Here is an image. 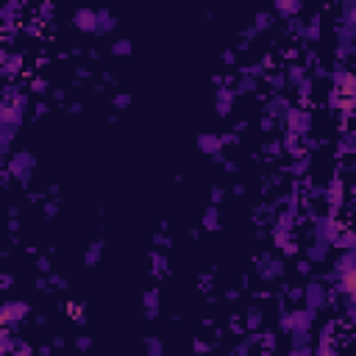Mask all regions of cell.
<instances>
[{
  "label": "cell",
  "mask_w": 356,
  "mask_h": 356,
  "mask_svg": "<svg viewBox=\"0 0 356 356\" xmlns=\"http://www.w3.org/2000/svg\"><path fill=\"white\" fill-rule=\"evenodd\" d=\"M31 170H34V156L31 153H14L9 162V173L20 181H28L31 178Z\"/></svg>",
  "instance_id": "6da1fadb"
},
{
  "label": "cell",
  "mask_w": 356,
  "mask_h": 356,
  "mask_svg": "<svg viewBox=\"0 0 356 356\" xmlns=\"http://www.w3.org/2000/svg\"><path fill=\"white\" fill-rule=\"evenodd\" d=\"M28 314V304L22 301H9V304L0 306V323H17Z\"/></svg>",
  "instance_id": "7a4b0ae2"
},
{
  "label": "cell",
  "mask_w": 356,
  "mask_h": 356,
  "mask_svg": "<svg viewBox=\"0 0 356 356\" xmlns=\"http://www.w3.org/2000/svg\"><path fill=\"white\" fill-rule=\"evenodd\" d=\"M287 123H289V134H306L312 117L309 111H301V109H287Z\"/></svg>",
  "instance_id": "3957f363"
},
{
  "label": "cell",
  "mask_w": 356,
  "mask_h": 356,
  "mask_svg": "<svg viewBox=\"0 0 356 356\" xmlns=\"http://www.w3.org/2000/svg\"><path fill=\"white\" fill-rule=\"evenodd\" d=\"M75 28L78 31H95V25H98V11H89V9H78L73 17Z\"/></svg>",
  "instance_id": "277c9868"
},
{
  "label": "cell",
  "mask_w": 356,
  "mask_h": 356,
  "mask_svg": "<svg viewBox=\"0 0 356 356\" xmlns=\"http://www.w3.org/2000/svg\"><path fill=\"white\" fill-rule=\"evenodd\" d=\"M198 147H200L203 153H212V156H215V153L223 147V139H220L217 134H200V139H198Z\"/></svg>",
  "instance_id": "5b68a950"
},
{
  "label": "cell",
  "mask_w": 356,
  "mask_h": 356,
  "mask_svg": "<svg viewBox=\"0 0 356 356\" xmlns=\"http://www.w3.org/2000/svg\"><path fill=\"white\" fill-rule=\"evenodd\" d=\"M114 25H117V20H114L111 11H98V25H95V31H98V34H109V31H114Z\"/></svg>",
  "instance_id": "8992f818"
},
{
  "label": "cell",
  "mask_w": 356,
  "mask_h": 356,
  "mask_svg": "<svg viewBox=\"0 0 356 356\" xmlns=\"http://www.w3.org/2000/svg\"><path fill=\"white\" fill-rule=\"evenodd\" d=\"M14 131H17L14 123H0V153L9 151L11 139H14Z\"/></svg>",
  "instance_id": "52a82bcc"
},
{
  "label": "cell",
  "mask_w": 356,
  "mask_h": 356,
  "mask_svg": "<svg viewBox=\"0 0 356 356\" xmlns=\"http://www.w3.org/2000/svg\"><path fill=\"white\" fill-rule=\"evenodd\" d=\"M231 106H234V95L228 92V89H220L217 92V114H231Z\"/></svg>",
  "instance_id": "ba28073f"
},
{
  "label": "cell",
  "mask_w": 356,
  "mask_h": 356,
  "mask_svg": "<svg viewBox=\"0 0 356 356\" xmlns=\"http://www.w3.org/2000/svg\"><path fill=\"white\" fill-rule=\"evenodd\" d=\"M340 203H342V181H340V178H334V181L329 184V206H331V209H337Z\"/></svg>",
  "instance_id": "9c48e42d"
},
{
  "label": "cell",
  "mask_w": 356,
  "mask_h": 356,
  "mask_svg": "<svg viewBox=\"0 0 356 356\" xmlns=\"http://www.w3.org/2000/svg\"><path fill=\"white\" fill-rule=\"evenodd\" d=\"M145 309H147V317H156L159 314V292L156 289H151L145 295Z\"/></svg>",
  "instance_id": "30bf717a"
},
{
  "label": "cell",
  "mask_w": 356,
  "mask_h": 356,
  "mask_svg": "<svg viewBox=\"0 0 356 356\" xmlns=\"http://www.w3.org/2000/svg\"><path fill=\"white\" fill-rule=\"evenodd\" d=\"M306 298H309V306L312 309H317V306H323V301H325V295H323V287H309V292H306Z\"/></svg>",
  "instance_id": "8fae6325"
},
{
  "label": "cell",
  "mask_w": 356,
  "mask_h": 356,
  "mask_svg": "<svg viewBox=\"0 0 356 356\" xmlns=\"http://www.w3.org/2000/svg\"><path fill=\"white\" fill-rule=\"evenodd\" d=\"M276 9L281 11L284 17H289V14H295V11L301 9V0H276Z\"/></svg>",
  "instance_id": "7c38bea8"
},
{
  "label": "cell",
  "mask_w": 356,
  "mask_h": 356,
  "mask_svg": "<svg viewBox=\"0 0 356 356\" xmlns=\"http://www.w3.org/2000/svg\"><path fill=\"white\" fill-rule=\"evenodd\" d=\"M20 64H22L20 56H9L3 64H0V73H3V75H14L17 70H20Z\"/></svg>",
  "instance_id": "4fadbf2b"
},
{
  "label": "cell",
  "mask_w": 356,
  "mask_h": 356,
  "mask_svg": "<svg viewBox=\"0 0 356 356\" xmlns=\"http://www.w3.org/2000/svg\"><path fill=\"white\" fill-rule=\"evenodd\" d=\"M325 251H329V242L317 240V245L309 248V259H312V262H323V259H325Z\"/></svg>",
  "instance_id": "5bb4252c"
},
{
  "label": "cell",
  "mask_w": 356,
  "mask_h": 356,
  "mask_svg": "<svg viewBox=\"0 0 356 356\" xmlns=\"http://www.w3.org/2000/svg\"><path fill=\"white\" fill-rule=\"evenodd\" d=\"M14 9H17L14 3H9V6H0V22L11 25V22H14Z\"/></svg>",
  "instance_id": "9a60e30c"
},
{
  "label": "cell",
  "mask_w": 356,
  "mask_h": 356,
  "mask_svg": "<svg viewBox=\"0 0 356 356\" xmlns=\"http://www.w3.org/2000/svg\"><path fill=\"white\" fill-rule=\"evenodd\" d=\"M217 225H220V223H217V209H209V212H206V215H203V228L215 231Z\"/></svg>",
  "instance_id": "2e32d148"
},
{
  "label": "cell",
  "mask_w": 356,
  "mask_h": 356,
  "mask_svg": "<svg viewBox=\"0 0 356 356\" xmlns=\"http://www.w3.org/2000/svg\"><path fill=\"white\" fill-rule=\"evenodd\" d=\"M304 34L312 39V42H317V37H320V17H314L312 25H306V31H304Z\"/></svg>",
  "instance_id": "e0dca14e"
},
{
  "label": "cell",
  "mask_w": 356,
  "mask_h": 356,
  "mask_svg": "<svg viewBox=\"0 0 356 356\" xmlns=\"http://www.w3.org/2000/svg\"><path fill=\"white\" fill-rule=\"evenodd\" d=\"M111 53H114V56H128V53H131V42H128V39H120V42L111 47Z\"/></svg>",
  "instance_id": "ac0fdd59"
},
{
  "label": "cell",
  "mask_w": 356,
  "mask_h": 356,
  "mask_svg": "<svg viewBox=\"0 0 356 356\" xmlns=\"http://www.w3.org/2000/svg\"><path fill=\"white\" fill-rule=\"evenodd\" d=\"M281 109H289V106L287 103H284V100L281 98H276V100H273V103L270 106H267V111H270V114H284V111Z\"/></svg>",
  "instance_id": "d6986e66"
},
{
  "label": "cell",
  "mask_w": 356,
  "mask_h": 356,
  "mask_svg": "<svg viewBox=\"0 0 356 356\" xmlns=\"http://www.w3.org/2000/svg\"><path fill=\"white\" fill-rule=\"evenodd\" d=\"M100 259V242H95L92 248H89V253H86V264H95Z\"/></svg>",
  "instance_id": "ffe728a7"
},
{
  "label": "cell",
  "mask_w": 356,
  "mask_h": 356,
  "mask_svg": "<svg viewBox=\"0 0 356 356\" xmlns=\"http://www.w3.org/2000/svg\"><path fill=\"white\" fill-rule=\"evenodd\" d=\"M153 270L164 273V270H167V259H164V256H159V253H153Z\"/></svg>",
  "instance_id": "44dd1931"
},
{
  "label": "cell",
  "mask_w": 356,
  "mask_h": 356,
  "mask_svg": "<svg viewBox=\"0 0 356 356\" xmlns=\"http://www.w3.org/2000/svg\"><path fill=\"white\" fill-rule=\"evenodd\" d=\"M11 348V337H9V331H0V351H9Z\"/></svg>",
  "instance_id": "7402d4cb"
},
{
  "label": "cell",
  "mask_w": 356,
  "mask_h": 356,
  "mask_svg": "<svg viewBox=\"0 0 356 356\" xmlns=\"http://www.w3.org/2000/svg\"><path fill=\"white\" fill-rule=\"evenodd\" d=\"M240 89H245V92H253V89H256V81H253V78H242V81H240Z\"/></svg>",
  "instance_id": "603a6c76"
},
{
  "label": "cell",
  "mask_w": 356,
  "mask_h": 356,
  "mask_svg": "<svg viewBox=\"0 0 356 356\" xmlns=\"http://www.w3.org/2000/svg\"><path fill=\"white\" fill-rule=\"evenodd\" d=\"M289 78H292L295 84H298V81H304V70H301V67H292V70H289Z\"/></svg>",
  "instance_id": "cb8c5ba5"
},
{
  "label": "cell",
  "mask_w": 356,
  "mask_h": 356,
  "mask_svg": "<svg viewBox=\"0 0 356 356\" xmlns=\"http://www.w3.org/2000/svg\"><path fill=\"white\" fill-rule=\"evenodd\" d=\"M128 103H131V98H128V95H120V98H114V106H117V109H126Z\"/></svg>",
  "instance_id": "d4e9b609"
},
{
  "label": "cell",
  "mask_w": 356,
  "mask_h": 356,
  "mask_svg": "<svg viewBox=\"0 0 356 356\" xmlns=\"http://www.w3.org/2000/svg\"><path fill=\"white\" fill-rule=\"evenodd\" d=\"M267 25H270V17H267V14H259V17H256V28L262 31V28H267Z\"/></svg>",
  "instance_id": "484cf974"
},
{
  "label": "cell",
  "mask_w": 356,
  "mask_h": 356,
  "mask_svg": "<svg viewBox=\"0 0 356 356\" xmlns=\"http://www.w3.org/2000/svg\"><path fill=\"white\" fill-rule=\"evenodd\" d=\"M31 86H34V92H37V95H42V92H45V89H47V84H45V81H42V78H37V81H34V84H31Z\"/></svg>",
  "instance_id": "4316f807"
},
{
  "label": "cell",
  "mask_w": 356,
  "mask_h": 356,
  "mask_svg": "<svg viewBox=\"0 0 356 356\" xmlns=\"http://www.w3.org/2000/svg\"><path fill=\"white\" fill-rule=\"evenodd\" d=\"M220 200H223V189L215 187V189H212V203H220Z\"/></svg>",
  "instance_id": "83f0119b"
},
{
  "label": "cell",
  "mask_w": 356,
  "mask_h": 356,
  "mask_svg": "<svg viewBox=\"0 0 356 356\" xmlns=\"http://www.w3.org/2000/svg\"><path fill=\"white\" fill-rule=\"evenodd\" d=\"M147 351H151V353H162V345H159L156 340H151V342H147Z\"/></svg>",
  "instance_id": "f1b7e54d"
},
{
  "label": "cell",
  "mask_w": 356,
  "mask_h": 356,
  "mask_svg": "<svg viewBox=\"0 0 356 356\" xmlns=\"http://www.w3.org/2000/svg\"><path fill=\"white\" fill-rule=\"evenodd\" d=\"M9 3H14V6H20V3H22V0H9Z\"/></svg>",
  "instance_id": "f546056e"
}]
</instances>
